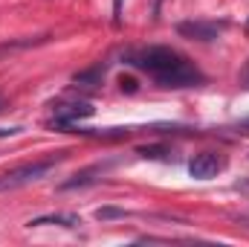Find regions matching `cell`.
<instances>
[{
    "label": "cell",
    "mask_w": 249,
    "mask_h": 247,
    "mask_svg": "<svg viewBox=\"0 0 249 247\" xmlns=\"http://www.w3.org/2000/svg\"><path fill=\"white\" fill-rule=\"evenodd\" d=\"M127 212L124 209H116V206H102L99 212H96V218L99 221H110V218H124Z\"/></svg>",
    "instance_id": "obj_10"
},
{
    "label": "cell",
    "mask_w": 249,
    "mask_h": 247,
    "mask_svg": "<svg viewBox=\"0 0 249 247\" xmlns=\"http://www.w3.org/2000/svg\"><path fill=\"white\" fill-rule=\"evenodd\" d=\"M67 227V230H78L81 227V218L72 215V212H50V215H38V218H29L26 227Z\"/></svg>",
    "instance_id": "obj_7"
},
{
    "label": "cell",
    "mask_w": 249,
    "mask_h": 247,
    "mask_svg": "<svg viewBox=\"0 0 249 247\" xmlns=\"http://www.w3.org/2000/svg\"><path fill=\"white\" fill-rule=\"evenodd\" d=\"M244 82H247V84H249V64H247V67H244Z\"/></svg>",
    "instance_id": "obj_15"
},
{
    "label": "cell",
    "mask_w": 249,
    "mask_h": 247,
    "mask_svg": "<svg viewBox=\"0 0 249 247\" xmlns=\"http://www.w3.org/2000/svg\"><path fill=\"white\" fill-rule=\"evenodd\" d=\"M160 3H162V0H154V18L160 15Z\"/></svg>",
    "instance_id": "obj_14"
},
{
    "label": "cell",
    "mask_w": 249,
    "mask_h": 247,
    "mask_svg": "<svg viewBox=\"0 0 249 247\" xmlns=\"http://www.w3.org/2000/svg\"><path fill=\"white\" fill-rule=\"evenodd\" d=\"M113 166V160H105V163H93L90 169H84V172H78V175H72L70 181H64L61 189L67 192V189H81V186H87V184H93V181H99L107 169Z\"/></svg>",
    "instance_id": "obj_6"
},
{
    "label": "cell",
    "mask_w": 249,
    "mask_h": 247,
    "mask_svg": "<svg viewBox=\"0 0 249 247\" xmlns=\"http://www.w3.org/2000/svg\"><path fill=\"white\" fill-rule=\"evenodd\" d=\"M93 117V105L90 102H58L53 105V128H72V123Z\"/></svg>",
    "instance_id": "obj_3"
},
{
    "label": "cell",
    "mask_w": 249,
    "mask_h": 247,
    "mask_svg": "<svg viewBox=\"0 0 249 247\" xmlns=\"http://www.w3.org/2000/svg\"><path fill=\"white\" fill-rule=\"evenodd\" d=\"M241 221H244V224H247V227H249V218H241Z\"/></svg>",
    "instance_id": "obj_16"
},
{
    "label": "cell",
    "mask_w": 249,
    "mask_h": 247,
    "mask_svg": "<svg viewBox=\"0 0 249 247\" xmlns=\"http://www.w3.org/2000/svg\"><path fill=\"white\" fill-rule=\"evenodd\" d=\"M64 151H58L55 157H44V160H32V163H23V166H15L9 172L0 175V192H12V189H20V186H29L35 181H44L50 172H55V166L61 163Z\"/></svg>",
    "instance_id": "obj_2"
},
{
    "label": "cell",
    "mask_w": 249,
    "mask_h": 247,
    "mask_svg": "<svg viewBox=\"0 0 249 247\" xmlns=\"http://www.w3.org/2000/svg\"><path fill=\"white\" fill-rule=\"evenodd\" d=\"M217 172H223V157L214 154V151H200L188 160V175L197 178V181L217 178Z\"/></svg>",
    "instance_id": "obj_5"
},
{
    "label": "cell",
    "mask_w": 249,
    "mask_h": 247,
    "mask_svg": "<svg viewBox=\"0 0 249 247\" xmlns=\"http://www.w3.org/2000/svg\"><path fill=\"white\" fill-rule=\"evenodd\" d=\"M226 29V21H183L177 23V35L191 41H214Z\"/></svg>",
    "instance_id": "obj_4"
},
{
    "label": "cell",
    "mask_w": 249,
    "mask_h": 247,
    "mask_svg": "<svg viewBox=\"0 0 249 247\" xmlns=\"http://www.w3.org/2000/svg\"><path fill=\"white\" fill-rule=\"evenodd\" d=\"M102 79H105V67L96 64V67H90V70L75 73V76H72V84H75V87H99Z\"/></svg>",
    "instance_id": "obj_8"
},
{
    "label": "cell",
    "mask_w": 249,
    "mask_h": 247,
    "mask_svg": "<svg viewBox=\"0 0 249 247\" xmlns=\"http://www.w3.org/2000/svg\"><path fill=\"white\" fill-rule=\"evenodd\" d=\"M247 32H249V21H247Z\"/></svg>",
    "instance_id": "obj_17"
},
{
    "label": "cell",
    "mask_w": 249,
    "mask_h": 247,
    "mask_svg": "<svg viewBox=\"0 0 249 247\" xmlns=\"http://www.w3.org/2000/svg\"><path fill=\"white\" fill-rule=\"evenodd\" d=\"M136 154L139 157H145V160H168V145H142V148H136Z\"/></svg>",
    "instance_id": "obj_9"
},
{
    "label": "cell",
    "mask_w": 249,
    "mask_h": 247,
    "mask_svg": "<svg viewBox=\"0 0 249 247\" xmlns=\"http://www.w3.org/2000/svg\"><path fill=\"white\" fill-rule=\"evenodd\" d=\"M20 128H0V137H12V134H18Z\"/></svg>",
    "instance_id": "obj_13"
},
{
    "label": "cell",
    "mask_w": 249,
    "mask_h": 247,
    "mask_svg": "<svg viewBox=\"0 0 249 247\" xmlns=\"http://www.w3.org/2000/svg\"><path fill=\"white\" fill-rule=\"evenodd\" d=\"M119 84H122V90H127V93H133V90H136V79H130V76H122V79H119Z\"/></svg>",
    "instance_id": "obj_11"
},
{
    "label": "cell",
    "mask_w": 249,
    "mask_h": 247,
    "mask_svg": "<svg viewBox=\"0 0 249 247\" xmlns=\"http://www.w3.org/2000/svg\"><path fill=\"white\" fill-rule=\"evenodd\" d=\"M113 23H122V0H113Z\"/></svg>",
    "instance_id": "obj_12"
},
{
    "label": "cell",
    "mask_w": 249,
    "mask_h": 247,
    "mask_svg": "<svg viewBox=\"0 0 249 247\" xmlns=\"http://www.w3.org/2000/svg\"><path fill=\"white\" fill-rule=\"evenodd\" d=\"M124 64L148 73L160 87H197L206 82V76L188 62L183 53L171 50V47H142V50H130L122 56Z\"/></svg>",
    "instance_id": "obj_1"
}]
</instances>
